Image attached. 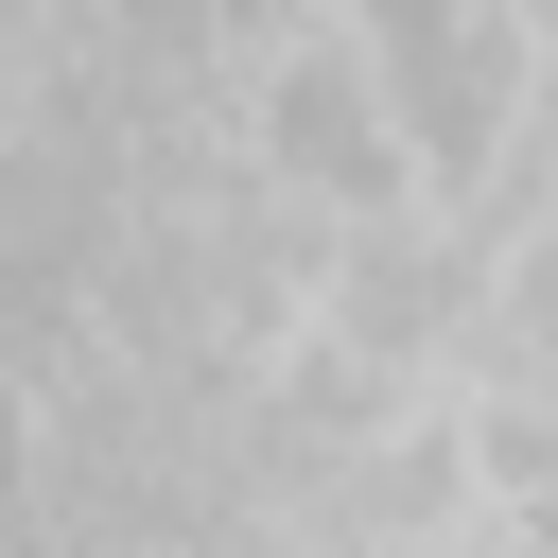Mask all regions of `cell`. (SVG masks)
<instances>
[{
	"mask_svg": "<svg viewBox=\"0 0 558 558\" xmlns=\"http://www.w3.org/2000/svg\"><path fill=\"white\" fill-rule=\"evenodd\" d=\"M227 157L279 209H314V227H366V209H418L436 192L418 174V122H401V87H384V52L349 17H279L227 70Z\"/></svg>",
	"mask_w": 558,
	"mask_h": 558,
	"instance_id": "6da1fadb",
	"label": "cell"
},
{
	"mask_svg": "<svg viewBox=\"0 0 558 558\" xmlns=\"http://www.w3.org/2000/svg\"><path fill=\"white\" fill-rule=\"evenodd\" d=\"M314 331H331L349 366H384V384H453L471 331H488V227H471L453 192L331 227V244H314Z\"/></svg>",
	"mask_w": 558,
	"mask_h": 558,
	"instance_id": "7a4b0ae2",
	"label": "cell"
},
{
	"mask_svg": "<svg viewBox=\"0 0 558 558\" xmlns=\"http://www.w3.org/2000/svg\"><path fill=\"white\" fill-rule=\"evenodd\" d=\"M541 558H558V523H541Z\"/></svg>",
	"mask_w": 558,
	"mask_h": 558,
	"instance_id": "3957f363",
	"label": "cell"
}]
</instances>
